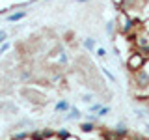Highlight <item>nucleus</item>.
<instances>
[{
    "mask_svg": "<svg viewBox=\"0 0 149 140\" xmlns=\"http://www.w3.org/2000/svg\"><path fill=\"white\" fill-rule=\"evenodd\" d=\"M11 49V41H4V43H0V56L4 52H8V50Z\"/></svg>",
    "mask_w": 149,
    "mask_h": 140,
    "instance_id": "19",
    "label": "nucleus"
},
{
    "mask_svg": "<svg viewBox=\"0 0 149 140\" xmlns=\"http://www.w3.org/2000/svg\"><path fill=\"white\" fill-rule=\"evenodd\" d=\"M69 108H71V103H69L67 99H60L54 105V112H67Z\"/></svg>",
    "mask_w": 149,
    "mask_h": 140,
    "instance_id": "11",
    "label": "nucleus"
},
{
    "mask_svg": "<svg viewBox=\"0 0 149 140\" xmlns=\"http://www.w3.org/2000/svg\"><path fill=\"white\" fill-rule=\"evenodd\" d=\"M95 131V121H82L80 123V133L82 134H90V133H93Z\"/></svg>",
    "mask_w": 149,
    "mask_h": 140,
    "instance_id": "10",
    "label": "nucleus"
},
{
    "mask_svg": "<svg viewBox=\"0 0 149 140\" xmlns=\"http://www.w3.org/2000/svg\"><path fill=\"white\" fill-rule=\"evenodd\" d=\"M132 140H147V138H142V136H134Z\"/></svg>",
    "mask_w": 149,
    "mask_h": 140,
    "instance_id": "23",
    "label": "nucleus"
},
{
    "mask_svg": "<svg viewBox=\"0 0 149 140\" xmlns=\"http://www.w3.org/2000/svg\"><path fill=\"white\" fill-rule=\"evenodd\" d=\"M58 140H71L73 138V133L69 129H65V127H62V129H56V134H54Z\"/></svg>",
    "mask_w": 149,
    "mask_h": 140,
    "instance_id": "8",
    "label": "nucleus"
},
{
    "mask_svg": "<svg viewBox=\"0 0 149 140\" xmlns=\"http://www.w3.org/2000/svg\"><path fill=\"white\" fill-rule=\"evenodd\" d=\"M56 134V131L54 129H36V131H32L30 133V138L32 140H49L50 136H54Z\"/></svg>",
    "mask_w": 149,
    "mask_h": 140,
    "instance_id": "4",
    "label": "nucleus"
},
{
    "mask_svg": "<svg viewBox=\"0 0 149 140\" xmlns=\"http://www.w3.org/2000/svg\"><path fill=\"white\" fill-rule=\"evenodd\" d=\"M67 62H69L67 52H65L63 49H60V52H58V64H60V65H67Z\"/></svg>",
    "mask_w": 149,
    "mask_h": 140,
    "instance_id": "13",
    "label": "nucleus"
},
{
    "mask_svg": "<svg viewBox=\"0 0 149 140\" xmlns=\"http://www.w3.org/2000/svg\"><path fill=\"white\" fill-rule=\"evenodd\" d=\"M134 80H136V84L140 88H147L149 86V71L146 69V65H143L140 71L134 73Z\"/></svg>",
    "mask_w": 149,
    "mask_h": 140,
    "instance_id": "5",
    "label": "nucleus"
},
{
    "mask_svg": "<svg viewBox=\"0 0 149 140\" xmlns=\"http://www.w3.org/2000/svg\"><path fill=\"white\" fill-rule=\"evenodd\" d=\"M110 136L112 140H125L129 136V127L125 123H118L116 127L110 129Z\"/></svg>",
    "mask_w": 149,
    "mask_h": 140,
    "instance_id": "3",
    "label": "nucleus"
},
{
    "mask_svg": "<svg viewBox=\"0 0 149 140\" xmlns=\"http://www.w3.org/2000/svg\"><path fill=\"white\" fill-rule=\"evenodd\" d=\"M28 15V13L24 11V9H21V11H13V13H9V15L6 17V21L8 22H19V21H22Z\"/></svg>",
    "mask_w": 149,
    "mask_h": 140,
    "instance_id": "7",
    "label": "nucleus"
},
{
    "mask_svg": "<svg viewBox=\"0 0 149 140\" xmlns=\"http://www.w3.org/2000/svg\"><path fill=\"white\" fill-rule=\"evenodd\" d=\"M80 116H82V112L77 108V106H73L71 105V108L67 110V114H65V120H69V121H73V120H80Z\"/></svg>",
    "mask_w": 149,
    "mask_h": 140,
    "instance_id": "9",
    "label": "nucleus"
},
{
    "mask_svg": "<svg viewBox=\"0 0 149 140\" xmlns=\"http://www.w3.org/2000/svg\"><path fill=\"white\" fill-rule=\"evenodd\" d=\"M101 106H102V103H101V101H99V103H91V105L88 106V110H90V112H97V110L101 108Z\"/></svg>",
    "mask_w": 149,
    "mask_h": 140,
    "instance_id": "20",
    "label": "nucleus"
},
{
    "mask_svg": "<svg viewBox=\"0 0 149 140\" xmlns=\"http://www.w3.org/2000/svg\"><path fill=\"white\" fill-rule=\"evenodd\" d=\"M146 65V56H143L142 52H132V54H129V58H127V67H129V71H132V73H136L140 71V69Z\"/></svg>",
    "mask_w": 149,
    "mask_h": 140,
    "instance_id": "1",
    "label": "nucleus"
},
{
    "mask_svg": "<svg viewBox=\"0 0 149 140\" xmlns=\"http://www.w3.org/2000/svg\"><path fill=\"white\" fill-rule=\"evenodd\" d=\"M93 99H95V97H93V93H82V95H80V101L86 103V105H91Z\"/></svg>",
    "mask_w": 149,
    "mask_h": 140,
    "instance_id": "16",
    "label": "nucleus"
},
{
    "mask_svg": "<svg viewBox=\"0 0 149 140\" xmlns=\"http://www.w3.org/2000/svg\"><path fill=\"white\" fill-rule=\"evenodd\" d=\"M74 4H84V2H90V0H73Z\"/></svg>",
    "mask_w": 149,
    "mask_h": 140,
    "instance_id": "22",
    "label": "nucleus"
},
{
    "mask_svg": "<svg viewBox=\"0 0 149 140\" xmlns=\"http://www.w3.org/2000/svg\"><path fill=\"white\" fill-rule=\"evenodd\" d=\"M56 140H58V138H56Z\"/></svg>",
    "mask_w": 149,
    "mask_h": 140,
    "instance_id": "24",
    "label": "nucleus"
},
{
    "mask_svg": "<svg viewBox=\"0 0 149 140\" xmlns=\"http://www.w3.org/2000/svg\"><path fill=\"white\" fill-rule=\"evenodd\" d=\"M110 110H112V108H110L108 105H102L101 108L97 110V118H104V116H108V114H110Z\"/></svg>",
    "mask_w": 149,
    "mask_h": 140,
    "instance_id": "14",
    "label": "nucleus"
},
{
    "mask_svg": "<svg viewBox=\"0 0 149 140\" xmlns=\"http://www.w3.org/2000/svg\"><path fill=\"white\" fill-rule=\"evenodd\" d=\"M116 22H118V28H119L121 34H129V32L132 30V26H134V21L130 17H127L125 13H121L119 19H116Z\"/></svg>",
    "mask_w": 149,
    "mask_h": 140,
    "instance_id": "2",
    "label": "nucleus"
},
{
    "mask_svg": "<svg viewBox=\"0 0 149 140\" xmlns=\"http://www.w3.org/2000/svg\"><path fill=\"white\" fill-rule=\"evenodd\" d=\"M101 73L104 75V77L108 78L110 82H114V84H116V80H118V78H116V77H114V75H112V73H110V71H108V69H106V67H101Z\"/></svg>",
    "mask_w": 149,
    "mask_h": 140,
    "instance_id": "17",
    "label": "nucleus"
},
{
    "mask_svg": "<svg viewBox=\"0 0 149 140\" xmlns=\"http://www.w3.org/2000/svg\"><path fill=\"white\" fill-rule=\"evenodd\" d=\"M82 47H84L86 50H95L97 39H95V37H86V39H82Z\"/></svg>",
    "mask_w": 149,
    "mask_h": 140,
    "instance_id": "12",
    "label": "nucleus"
},
{
    "mask_svg": "<svg viewBox=\"0 0 149 140\" xmlns=\"http://www.w3.org/2000/svg\"><path fill=\"white\" fill-rule=\"evenodd\" d=\"M95 56H97V58H106V49H104V47H95Z\"/></svg>",
    "mask_w": 149,
    "mask_h": 140,
    "instance_id": "18",
    "label": "nucleus"
},
{
    "mask_svg": "<svg viewBox=\"0 0 149 140\" xmlns=\"http://www.w3.org/2000/svg\"><path fill=\"white\" fill-rule=\"evenodd\" d=\"M4 41H8V30H0V43H4Z\"/></svg>",
    "mask_w": 149,
    "mask_h": 140,
    "instance_id": "21",
    "label": "nucleus"
},
{
    "mask_svg": "<svg viewBox=\"0 0 149 140\" xmlns=\"http://www.w3.org/2000/svg\"><path fill=\"white\" fill-rule=\"evenodd\" d=\"M104 32L108 37H114L116 32H118V22H116V19H110V21H106L104 24Z\"/></svg>",
    "mask_w": 149,
    "mask_h": 140,
    "instance_id": "6",
    "label": "nucleus"
},
{
    "mask_svg": "<svg viewBox=\"0 0 149 140\" xmlns=\"http://www.w3.org/2000/svg\"><path fill=\"white\" fill-rule=\"evenodd\" d=\"M26 138H30V133H28V131H21V133L13 134L11 140H26Z\"/></svg>",
    "mask_w": 149,
    "mask_h": 140,
    "instance_id": "15",
    "label": "nucleus"
}]
</instances>
